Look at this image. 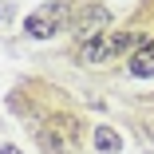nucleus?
<instances>
[{
  "label": "nucleus",
  "instance_id": "nucleus-5",
  "mask_svg": "<svg viewBox=\"0 0 154 154\" xmlns=\"http://www.w3.org/2000/svg\"><path fill=\"white\" fill-rule=\"evenodd\" d=\"M119 146H122V138H119L111 127H99V131H95V150H99V154H119Z\"/></svg>",
  "mask_w": 154,
  "mask_h": 154
},
{
  "label": "nucleus",
  "instance_id": "nucleus-6",
  "mask_svg": "<svg viewBox=\"0 0 154 154\" xmlns=\"http://www.w3.org/2000/svg\"><path fill=\"white\" fill-rule=\"evenodd\" d=\"M0 154H20V150L16 146H0Z\"/></svg>",
  "mask_w": 154,
  "mask_h": 154
},
{
  "label": "nucleus",
  "instance_id": "nucleus-2",
  "mask_svg": "<svg viewBox=\"0 0 154 154\" xmlns=\"http://www.w3.org/2000/svg\"><path fill=\"white\" fill-rule=\"evenodd\" d=\"M63 16H67V8H63V4H40L32 16L24 20V32H28V36H36V40H48L51 32H59Z\"/></svg>",
  "mask_w": 154,
  "mask_h": 154
},
{
  "label": "nucleus",
  "instance_id": "nucleus-1",
  "mask_svg": "<svg viewBox=\"0 0 154 154\" xmlns=\"http://www.w3.org/2000/svg\"><path fill=\"white\" fill-rule=\"evenodd\" d=\"M142 32H103L95 40H87L83 44V59L87 63H103L107 55H119V51H127L131 44H138Z\"/></svg>",
  "mask_w": 154,
  "mask_h": 154
},
{
  "label": "nucleus",
  "instance_id": "nucleus-3",
  "mask_svg": "<svg viewBox=\"0 0 154 154\" xmlns=\"http://www.w3.org/2000/svg\"><path fill=\"white\" fill-rule=\"evenodd\" d=\"M131 75H134V79H150V75H154V40H146V44L131 55Z\"/></svg>",
  "mask_w": 154,
  "mask_h": 154
},
{
  "label": "nucleus",
  "instance_id": "nucleus-4",
  "mask_svg": "<svg viewBox=\"0 0 154 154\" xmlns=\"http://www.w3.org/2000/svg\"><path fill=\"white\" fill-rule=\"evenodd\" d=\"M107 24H111V16H107L103 8H91L87 20H79V36H83V40H95V36H103Z\"/></svg>",
  "mask_w": 154,
  "mask_h": 154
}]
</instances>
